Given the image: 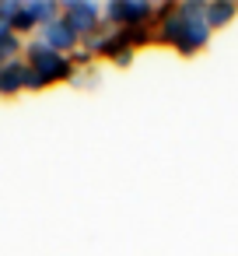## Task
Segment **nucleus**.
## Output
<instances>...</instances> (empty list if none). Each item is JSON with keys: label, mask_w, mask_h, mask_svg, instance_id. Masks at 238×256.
Returning <instances> with one entry per match:
<instances>
[{"label": "nucleus", "mask_w": 238, "mask_h": 256, "mask_svg": "<svg viewBox=\"0 0 238 256\" xmlns=\"http://www.w3.org/2000/svg\"><path fill=\"white\" fill-rule=\"evenodd\" d=\"M0 70H4V60H0Z\"/></svg>", "instance_id": "obj_13"}, {"label": "nucleus", "mask_w": 238, "mask_h": 256, "mask_svg": "<svg viewBox=\"0 0 238 256\" xmlns=\"http://www.w3.org/2000/svg\"><path fill=\"white\" fill-rule=\"evenodd\" d=\"M21 8H25V0H0V22L14 25V18L21 14Z\"/></svg>", "instance_id": "obj_10"}, {"label": "nucleus", "mask_w": 238, "mask_h": 256, "mask_svg": "<svg viewBox=\"0 0 238 256\" xmlns=\"http://www.w3.org/2000/svg\"><path fill=\"white\" fill-rule=\"evenodd\" d=\"M25 74H28V64H25V60L4 64V70H0V95H18V92H25Z\"/></svg>", "instance_id": "obj_6"}, {"label": "nucleus", "mask_w": 238, "mask_h": 256, "mask_svg": "<svg viewBox=\"0 0 238 256\" xmlns=\"http://www.w3.org/2000/svg\"><path fill=\"white\" fill-rule=\"evenodd\" d=\"M25 64H28L46 84L70 81V78H74V60L63 56V53H56V50H49V46H42L39 39L25 46Z\"/></svg>", "instance_id": "obj_2"}, {"label": "nucleus", "mask_w": 238, "mask_h": 256, "mask_svg": "<svg viewBox=\"0 0 238 256\" xmlns=\"http://www.w3.org/2000/svg\"><path fill=\"white\" fill-rule=\"evenodd\" d=\"M203 11H207V0H179L175 4V14L182 22H196V18H203Z\"/></svg>", "instance_id": "obj_9"}, {"label": "nucleus", "mask_w": 238, "mask_h": 256, "mask_svg": "<svg viewBox=\"0 0 238 256\" xmlns=\"http://www.w3.org/2000/svg\"><path fill=\"white\" fill-rule=\"evenodd\" d=\"M39 42L67 56V53H74V50H77L81 36H77V32H74V28L63 22V14H60L56 22H49V25H42V28H39Z\"/></svg>", "instance_id": "obj_5"}, {"label": "nucleus", "mask_w": 238, "mask_h": 256, "mask_svg": "<svg viewBox=\"0 0 238 256\" xmlns=\"http://www.w3.org/2000/svg\"><path fill=\"white\" fill-rule=\"evenodd\" d=\"M210 36H214V28L207 25V18H196V22H182L175 11L172 14H165L161 22H158V42H165V46H172L175 53H182V56H193V53H200V50H207V42H210Z\"/></svg>", "instance_id": "obj_1"}, {"label": "nucleus", "mask_w": 238, "mask_h": 256, "mask_svg": "<svg viewBox=\"0 0 238 256\" xmlns=\"http://www.w3.org/2000/svg\"><path fill=\"white\" fill-rule=\"evenodd\" d=\"M25 14L42 28V25L60 18V4H56V0H25Z\"/></svg>", "instance_id": "obj_8"}, {"label": "nucleus", "mask_w": 238, "mask_h": 256, "mask_svg": "<svg viewBox=\"0 0 238 256\" xmlns=\"http://www.w3.org/2000/svg\"><path fill=\"white\" fill-rule=\"evenodd\" d=\"M154 4L151 0H109L102 8V22L112 28H144L154 18Z\"/></svg>", "instance_id": "obj_3"}, {"label": "nucleus", "mask_w": 238, "mask_h": 256, "mask_svg": "<svg viewBox=\"0 0 238 256\" xmlns=\"http://www.w3.org/2000/svg\"><path fill=\"white\" fill-rule=\"evenodd\" d=\"M11 32H14V28H11V25H4V22H0V39H7V36H11Z\"/></svg>", "instance_id": "obj_12"}, {"label": "nucleus", "mask_w": 238, "mask_h": 256, "mask_svg": "<svg viewBox=\"0 0 238 256\" xmlns=\"http://www.w3.org/2000/svg\"><path fill=\"white\" fill-rule=\"evenodd\" d=\"M25 88H28V92H39V88H46V81H42V78L28 67V74H25Z\"/></svg>", "instance_id": "obj_11"}, {"label": "nucleus", "mask_w": 238, "mask_h": 256, "mask_svg": "<svg viewBox=\"0 0 238 256\" xmlns=\"http://www.w3.org/2000/svg\"><path fill=\"white\" fill-rule=\"evenodd\" d=\"M60 14H63V22H67L81 39L102 32V8L95 4V0H63V4H60Z\"/></svg>", "instance_id": "obj_4"}, {"label": "nucleus", "mask_w": 238, "mask_h": 256, "mask_svg": "<svg viewBox=\"0 0 238 256\" xmlns=\"http://www.w3.org/2000/svg\"><path fill=\"white\" fill-rule=\"evenodd\" d=\"M207 25L210 28H224L238 18V4H231V0H207V11H203Z\"/></svg>", "instance_id": "obj_7"}]
</instances>
